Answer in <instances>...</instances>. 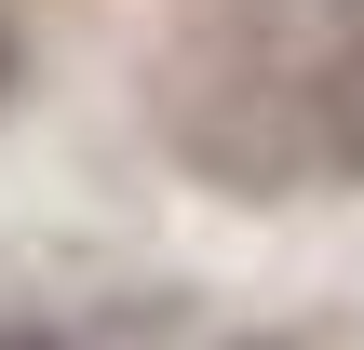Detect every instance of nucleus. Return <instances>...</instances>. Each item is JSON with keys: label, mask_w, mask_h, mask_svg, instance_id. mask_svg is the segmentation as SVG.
Wrapping results in <instances>:
<instances>
[{"label": "nucleus", "mask_w": 364, "mask_h": 350, "mask_svg": "<svg viewBox=\"0 0 364 350\" xmlns=\"http://www.w3.org/2000/svg\"><path fill=\"white\" fill-rule=\"evenodd\" d=\"M311 148H324L338 175H364V40L311 67Z\"/></svg>", "instance_id": "f257e3e1"}, {"label": "nucleus", "mask_w": 364, "mask_h": 350, "mask_svg": "<svg viewBox=\"0 0 364 350\" xmlns=\"http://www.w3.org/2000/svg\"><path fill=\"white\" fill-rule=\"evenodd\" d=\"M0 350H81V337H54V324H0Z\"/></svg>", "instance_id": "f03ea898"}, {"label": "nucleus", "mask_w": 364, "mask_h": 350, "mask_svg": "<svg viewBox=\"0 0 364 350\" xmlns=\"http://www.w3.org/2000/svg\"><path fill=\"white\" fill-rule=\"evenodd\" d=\"M0 94H14V27H0Z\"/></svg>", "instance_id": "7ed1b4c3"}, {"label": "nucleus", "mask_w": 364, "mask_h": 350, "mask_svg": "<svg viewBox=\"0 0 364 350\" xmlns=\"http://www.w3.org/2000/svg\"><path fill=\"white\" fill-rule=\"evenodd\" d=\"M243 350H270V337H243Z\"/></svg>", "instance_id": "20e7f679"}, {"label": "nucleus", "mask_w": 364, "mask_h": 350, "mask_svg": "<svg viewBox=\"0 0 364 350\" xmlns=\"http://www.w3.org/2000/svg\"><path fill=\"white\" fill-rule=\"evenodd\" d=\"M351 13H364V0H351Z\"/></svg>", "instance_id": "39448f33"}]
</instances>
